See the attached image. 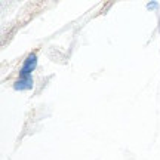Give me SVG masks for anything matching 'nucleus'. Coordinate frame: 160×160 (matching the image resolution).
<instances>
[{
	"instance_id": "3",
	"label": "nucleus",
	"mask_w": 160,
	"mask_h": 160,
	"mask_svg": "<svg viewBox=\"0 0 160 160\" xmlns=\"http://www.w3.org/2000/svg\"><path fill=\"white\" fill-rule=\"evenodd\" d=\"M156 6H157V3H151V5H148V9H153Z\"/></svg>"
},
{
	"instance_id": "2",
	"label": "nucleus",
	"mask_w": 160,
	"mask_h": 160,
	"mask_svg": "<svg viewBox=\"0 0 160 160\" xmlns=\"http://www.w3.org/2000/svg\"><path fill=\"white\" fill-rule=\"evenodd\" d=\"M13 88L17 91H28L33 88V79L31 77H19V80L15 82Z\"/></svg>"
},
{
	"instance_id": "1",
	"label": "nucleus",
	"mask_w": 160,
	"mask_h": 160,
	"mask_svg": "<svg viewBox=\"0 0 160 160\" xmlns=\"http://www.w3.org/2000/svg\"><path fill=\"white\" fill-rule=\"evenodd\" d=\"M36 67H37V57L36 53H30L19 70V77H31V73L36 70Z\"/></svg>"
}]
</instances>
